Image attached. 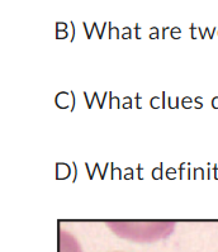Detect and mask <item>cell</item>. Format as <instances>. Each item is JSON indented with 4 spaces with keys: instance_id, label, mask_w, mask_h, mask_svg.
<instances>
[]
</instances>
